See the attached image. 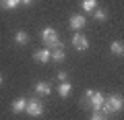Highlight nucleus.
<instances>
[{
  "instance_id": "13",
  "label": "nucleus",
  "mask_w": 124,
  "mask_h": 120,
  "mask_svg": "<svg viewBox=\"0 0 124 120\" xmlns=\"http://www.w3.org/2000/svg\"><path fill=\"white\" fill-rule=\"evenodd\" d=\"M81 6H83V10H87V13H93V10L97 8V0H83Z\"/></svg>"
},
{
  "instance_id": "2",
  "label": "nucleus",
  "mask_w": 124,
  "mask_h": 120,
  "mask_svg": "<svg viewBox=\"0 0 124 120\" xmlns=\"http://www.w3.org/2000/svg\"><path fill=\"white\" fill-rule=\"evenodd\" d=\"M41 41L46 44V48H62L60 44V37H58L56 29H52V27H46L44 31H41Z\"/></svg>"
},
{
  "instance_id": "5",
  "label": "nucleus",
  "mask_w": 124,
  "mask_h": 120,
  "mask_svg": "<svg viewBox=\"0 0 124 120\" xmlns=\"http://www.w3.org/2000/svg\"><path fill=\"white\" fill-rule=\"evenodd\" d=\"M70 44L75 46V48L79 50V52H85V50L89 48V40L83 35V33H77V35L72 37V41H70Z\"/></svg>"
},
{
  "instance_id": "15",
  "label": "nucleus",
  "mask_w": 124,
  "mask_h": 120,
  "mask_svg": "<svg viewBox=\"0 0 124 120\" xmlns=\"http://www.w3.org/2000/svg\"><path fill=\"white\" fill-rule=\"evenodd\" d=\"M50 54H52L54 62H62V60H64V50L62 48H54V52H50Z\"/></svg>"
},
{
  "instance_id": "18",
  "label": "nucleus",
  "mask_w": 124,
  "mask_h": 120,
  "mask_svg": "<svg viewBox=\"0 0 124 120\" xmlns=\"http://www.w3.org/2000/svg\"><path fill=\"white\" fill-rule=\"evenodd\" d=\"M56 77H58V81H60V83H64V81H66V77H68V75H66V71H60V72H58Z\"/></svg>"
},
{
  "instance_id": "10",
  "label": "nucleus",
  "mask_w": 124,
  "mask_h": 120,
  "mask_svg": "<svg viewBox=\"0 0 124 120\" xmlns=\"http://www.w3.org/2000/svg\"><path fill=\"white\" fill-rule=\"evenodd\" d=\"M19 4H21V0H0V8H4V10H13Z\"/></svg>"
},
{
  "instance_id": "6",
  "label": "nucleus",
  "mask_w": 124,
  "mask_h": 120,
  "mask_svg": "<svg viewBox=\"0 0 124 120\" xmlns=\"http://www.w3.org/2000/svg\"><path fill=\"white\" fill-rule=\"evenodd\" d=\"M33 60L39 62V64H46V62L52 60V54H50L48 48H46V50H37V52H33Z\"/></svg>"
},
{
  "instance_id": "20",
  "label": "nucleus",
  "mask_w": 124,
  "mask_h": 120,
  "mask_svg": "<svg viewBox=\"0 0 124 120\" xmlns=\"http://www.w3.org/2000/svg\"><path fill=\"white\" fill-rule=\"evenodd\" d=\"M0 85H2V75H0Z\"/></svg>"
},
{
  "instance_id": "1",
  "label": "nucleus",
  "mask_w": 124,
  "mask_h": 120,
  "mask_svg": "<svg viewBox=\"0 0 124 120\" xmlns=\"http://www.w3.org/2000/svg\"><path fill=\"white\" fill-rule=\"evenodd\" d=\"M124 108V99L122 95L118 93H112L108 95V97H103V104H101V114H114V112H120Z\"/></svg>"
},
{
  "instance_id": "17",
  "label": "nucleus",
  "mask_w": 124,
  "mask_h": 120,
  "mask_svg": "<svg viewBox=\"0 0 124 120\" xmlns=\"http://www.w3.org/2000/svg\"><path fill=\"white\" fill-rule=\"evenodd\" d=\"M91 120H108V116L101 114V112H93V114H91Z\"/></svg>"
},
{
  "instance_id": "19",
  "label": "nucleus",
  "mask_w": 124,
  "mask_h": 120,
  "mask_svg": "<svg viewBox=\"0 0 124 120\" xmlns=\"http://www.w3.org/2000/svg\"><path fill=\"white\" fill-rule=\"evenodd\" d=\"M23 4H31V2H33V0H21Z\"/></svg>"
},
{
  "instance_id": "9",
  "label": "nucleus",
  "mask_w": 124,
  "mask_h": 120,
  "mask_svg": "<svg viewBox=\"0 0 124 120\" xmlns=\"http://www.w3.org/2000/svg\"><path fill=\"white\" fill-rule=\"evenodd\" d=\"M35 93H39V95H50V93H52V85L41 81V83L35 85Z\"/></svg>"
},
{
  "instance_id": "3",
  "label": "nucleus",
  "mask_w": 124,
  "mask_h": 120,
  "mask_svg": "<svg viewBox=\"0 0 124 120\" xmlns=\"http://www.w3.org/2000/svg\"><path fill=\"white\" fill-rule=\"evenodd\" d=\"M85 99H87V104L91 106L93 112H101V104H103V93H101V91L89 89L87 93H85Z\"/></svg>"
},
{
  "instance_id": "14",
  "label": "nucleus",
  "mask_w": 124,
  "mask_h": 120,
  "mask_svg": "<svg viewBox=\"0 0 124 120\" xmlns=\"http://www.w3.org/2000/svg\"><path fill=\"white\" fill-rule=\"evenodd\" d=\"M15 41L21 44V46H25V44H29V35H27L25 31H17L15 33Z\"/></svg>"
},
{
  "instance_id": "12",
  "label": "nucleus",
  "mask_w": 124,
  "mask_h": 120,
  "mask_svg": "<svg viewBox=\"0 0 124 120\" xmlns=\"http://www.w3.org/2000/svg\"><path fill=\"white\" fill-rule=\"evenodd\" d=\"M70 91H72V85H70V83H66V81L60 83V87H58V95H60V97H66Z\"/></svg>"
},
{
  "instance_id": "11",
  "label": "nucleus",
  "mask_w": 124,
  "mask_h": 120,
  "mask_svg": "<svg viewBox=\"0 0 124 120\" xmlns=\"http://www.w3.org/2000/svg\"><path fill=\"white\" fill-rule=\"evenodd\" d=\"M110 50H112V54H116V56H122V54H124V44H122V41H112Z\"/></svg>"
},
{
  "instance_id": "8",
  "label": "nucleus",
  "mask_w": 124,
  "mask_h": 120,
  "mask_svg": "<svg viewBox=\"0 0 124 120\" xmlns=\"http://www.w3.org/2000/svg\"><path fill=\"white\" fill-rule=\"evenodd\" d=\"M25 106H27V99L17 97L13 102V114H21V112H25Z\"/></svg>"
},
{
  "instance_id": "7",
  "label": "nucleus",
  "mask_w": 124,
  "mask_h": 120,
  "mask_svg": "<svg viewBox=\"0 0 124 120\" xmlns=\"http://www.w3.org/2000/svg\"><path fill=\"white\" fill-rule=\"evenodd\" d=\"M68 23H70V27L75 29V31H81V29H83V27L87 25V19H85L83 15H72Z\"/></svg>"
},
{
  "instance_id": "4",
  "label": "nucleus",
  "mask_w": 124,
  "mask_h": 120,
  "mask_svg": "<svg viewBox=\"0 0 124 120\" xmlns=\"http://www.w3.org/2000/svg\"><path fill=\"white\" fill-rule=\"evenodd\" d=\"M25 112L29 116H33V118H37V116L44 114V104L37 102V99H27V106H25Z\"/></svg>"
},
{
  "instance_id": "16",
  "label": "nucleus",
  "mask_w": 124,
  "mask_h": 120,
  "mask_svg": "<svg viewBox=\"0 0 124 120\" xmlns=\"http://www.w3.org/2000/svg\"><path fill=\"white\" fill-rule=\"evenodd\" d=\"M91 15L95 17V21H106V19H108V10L106 8H95Z\"/></svg>"
}]
</instances>
